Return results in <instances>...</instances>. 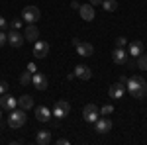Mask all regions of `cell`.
Masks as SVG:
<instances>
[{
	"label": "cell",
	"mask_w": 147,
	"mask_h": 145,
	"mask_svg": "<svg viewBox=\"0 0 147 145\" xmlns=\"http://www.w3.org/2000/svg\"><path fill=\"white\" fill-rule=\"evenodd\" d=\"M125 90H127V94L131 98L143 100L147 96V80L143 77H139V75H134V77H129L125 80Z\"/></svg>",
	"instance_id": "6da1fadb"
},
{
	"label": "cell",
	"mask_w": 147,
	"mask_h": 145,
	"mask_svg": "<svg viewBox=\"0 0 147 145\" xmlns=\"http://www.w3.org/2000/svg\"><path fill=\"white\" fill-rule=\"evenodd\" d=\"M26 120H28V116H26V110H10V116H8V125L10 127H14V129H18V127H22L24 123H26Z\"/></svg>",
	"instance_id": "7a4b0ae2"
},
{
	"label": "cell",
	"mask_w": 147,
	"mask_h": 145,
	"mask_svg": "<svg viewBox=\"0 0 147 145\" xmlns=\"http://www.w3.org/2000/svg\"><path fill=\"white\" fill-rule=\"evenodd\" d=\"M69 112H71V104L67 100H57L53 110H51V114H53V118H57V120H63V118L69 116Z\"/></svg>",
	"instance_id": "3957f363"
},
{
	"label": "cell",
	"mask_w": 147,
	"mask_h": 145,
	"mask_svg": "<svg viewBox=\"0 0 147 145\" xmlns=\"http://www.w3.org/2000/svg\"><path fill=\"white\" fill-rule=\"evenodd\" d=\"M82 118H84V122L88 123H94L98 118H100V110H98V106L96 104H86L84 108H82Z\"/></svg>",
	"instance_id": "277c9868"
},
{
	"label": "cell",
	"mask_w": 147,
	"mask_h": 145,
	"mask_svg": "<svg viewBox=\"0 0 147 145\" xmlns=\"http://www.w3.org/2000/svg\"><path fill=\"white\" fill-rule=\"evenodd\" d=\"M39 18H41V12H39L37 6H26V8L22 10V20H24V22L35 24Z\"/></svg>",
	"instance_id": "5b68a950"
},
{
	"label": "cell",
	"mask_w": 147,
	"mask_h": 145,
	"mask_svg": "<svg viewBox=\"0 0 147 145\" xmlns=\"http://www.w3.org/2000/svg\"><path fill=\"white\" fill-rule=\"evenodd\" d=\"M79 16L84 22H94V18H96L94 6H92V4H80L79 6Z\"/></svg>",
	"instance_id": "8992f818"
},
{
	"label": "cell",
	"mask_w": 147,
	"mask_h": 145,
	"mask_svg": "<svg viewBox=\"0 0 147 145\" xmlns=\"http://www.w3.org/2000/svg\"><path fill=\"white\" fill-rule=\"evenodd\" d=\"M47 53H49V43L43 41V39H37L34 43V57L35 59H43V57H47Z\"/></svg>",
	"instance_id": "52a82bcc"
},
{
	"label": "cell",
	"mask_w": 147,
	"mask_h": 145,
	"mask_svg": "<svg viewBox=\"0 0 147 145\" xmlns=\"http://www.w3.org/2000/svg\"><path fill=\"white\" fill-rule=\"evenodd\" d=\"M32 84H34L37 90H47V86H49L47 75L45 73H34V75H32Z\"/></svg>",
	"instance_id": "ba28073f"
},
{
	"label": "cell",
	"mask_w": 147,
	"mask_h": 145,
	"mask_svg": "<svg viewBox=\"0 0 147 145\" xmlns=\"http://www.w3.org/2000/svg\"><path fill=\"white\" fill-rule=\"evenodd\" d=\"M94 127H96L98 134H108V132L112 129V120L106 118V116H100V118L94 122Z\"/></svg>",
	"instance_id": "9c48e42d"
},
{
	"label": "cell",
	"mask_w": 147,
	"mask_h": 145,
	"mask_svg": "<svg viewBox=\"0 0 147 145\" xmlns=\"http://www.w3.org/2000/svg\"><path fill=\"white\" fill-rule=\"evenodd\" d=\"M108 94H110L112 100H120V98H124L125 84H124V82H116V84H112V86L108 88Z\"/></svg>",
	"instance_id": "30bf717a"
},
{
	"label": "cell",
	"mask_w": 147,
	"mask_h": 145,
	"mask_svg": "<svg viewBox=\"0 0 147 145\" xmlns=\"http://www.w3.org/2000/svg\"><path fill=\"white\" fill-rule=\"evenodd\" d=\"M112 61L114 65H125V61H127V51H125V47H116L112 51Z\"/></svg>",
	"instance_id": "8fae6325"
},
{
	"label": "cell",
	"mask_w": 147,
	"mask_h": 145,
	"mask_svg": "<svg viewBox=\"0 0 147 145\" xmlns=\"http://www.w3.org/2000/svg\"><path fill=\"white\" fill-rule=\"evenodd\" d=\"M24 39L30 41V43H35L39 39V30L35 28L34 24H28V28L24 30Z\"/></svg>",
	"instance_id": "7c38bea8"
},
{
	"label": "cell",
	"mask_w": 147,
	"mask_h": 145,
	"mask_svg": "<svg viewBox=\"0 0 147 145\" xmlns=\"http://www.w3.org/2000/svg\"><path fill=\"white\" fill-rule=\"evenodd\" d=\"M34 114H35V118H37V122H49L53 118V114H51V110L47 106H35Z\"/></svg>",
	"instance_id": "4fadbf2b"
},
{
	"label": "cell",
	"mask_w": 147,
	"mask_h": 145,
	"mask_svg": "<svg viewBox=\"0 0 147 145\" xmlns=\"http://www.w3.org/2000/svg\"><path fill=\"white\" fill-rule=\"evenodd\" d=\"M18 106V100L14 98V96H10V94H2L0 96V108H4V110H14Z\"/></svg>",
	"instance_id": "5bb4252c"
},
{
	"label": "cell",
	"mask_w": 147,
	"mask_h": 145,
	"mask_svg": "<svg viewBox=\"0 0 147 145\" xmlns=\"http://www.w3.org/2000/svg\"><path fill=\"white\" fill-rule=\"evenodd\" d=\"M75 77L80 78V80H90L92 78L90 67H86V65H77V67H75Z\"/></svg>",
	"instance_id": "9a60e30c"
},
{
	"label": "cell",
	"mask_w": 147,
	"mask_h": 145,
	"mask_svg": "<svg viewBox=\"0 0 147 145\" xmlns=\"http://www.w3.org/2000/svg\"><path fill=\"white\" fill-rule=\"evenodd\" d=\"M24 34H20L18 30H12L10 34H8V43L12 45V47H22L24 45Z\"/></svg>",
	"instance_id": "2e32d148"
},
{
	"label": "cell",
	"mask_w": 147,
	"mask_h": 145,
	"mask_svg": "<svg viewBox=\"0 0 147 145\" xmlns=\"http://www.w3.org/2000/svg\"><path fill=\"white\" fill-rule=\"evenodd\" d=\"M141 53H143V43H141L139 39H136V41H129V43H127V55L139 57Z\"/></svg>",
	"instance_id": "e0dca14e"
},
{
	"label": "cell",
	"mask_w": 147,
	"mask_h": 145,
	"mask_svg": "<svg viewBox=\"0 0 147 145\" xmlns=\"http://www.w3.org/2000/svg\"><path fill=\"white\" fill-rule=\"evenodd\" d=\"M77 47V53H79L80 57H90L92 53H94V47H92V43H88V41H80L79 45H75Z\"/></svg>",
	"instance_id": "ac0fdd59"
},
{
	"label": "cell",
	"mask_w": 147,
	"mask_h": 145,
	"mask_svg": "<svg viewBox=\"0 0 147 145\" xmlns=\"http://www.w3.org/2000/svg\"><path fill=\"white\" fill-rule=\"evenodd\" d=\"M35 143H37V145L51 143V132H47V129H39V132L35 134Z\"/></svg>",
	"instance_id": "d6986e66"
},
{
	"label": "cell",
	"mask_w": 147,
	"mask_h": 145,
	"mask_svg": "<svg viewBox=\"0 0 147 145\" xmlns=\"http://www.w3.org/2000/svg\"><path fill=\"white\" fill-rule=\"evenodd\" d=\"M18 106H20L22 110H26V112L32 110V108H34V98H32L30 94H22V96L18 98Z\"/></svg>",
	"instance_id": "ffe728a7"
},
{
	"label": "cell",
	"mask_w": 147,
	"mask_h": 145,
	"mask_svg": "<svg viewBox=\"0 0 147 145\" xmlns=\"http://www.w3.org/2000/svg\"><path fill=\"white\" fill-rule=\"evenodd\" d=\"M102 8L106 12H116L118 10V2L116 0H102Z\"/></svg>",
	"instance_id": "44dd1931"
},
{
	"label": "cell",
	"mask_w": 147,
	"mask_h": 145,
	"mask_svg": "<svg viewBox=\"0 0 147 145\" xmlns=\"http://www.w3.org/2000/svg\"><path fill=\"white\" fill-rule=\"evenodd\" d=\"M30 82H32V73H30V71L22 73V75H20V84H22V86H28Z\"/></svg>",
	"instance_id": "7402d4cb"
},
{
	"label": "cell",
	"mask_w": 147,
	"mask_h": 145,
	"mask_svg": "<svg viewBox=\"0 0 147 145\" xmlns=\"http://www.w3.org/2000/svg\"><path fill=\"white\" fill-rule=\"evenodd\" d=\"M137 67L141 69V71H147V53H141V55L137 57Z\"/></svg>",
	"instance_id": "603a6c76"
},
{
	"label": "cell",
	"mask_w": 147,
	"mask_h": 145,
	"mask_svg": "<svg viewBox=\"0 0 147 145\" xmlns=\"http://www.w3.org/2000/svg\"><path fill=\"white\" fill-rule=\"evenodd\" d=\"M112 112H114V106H112V104H106V106H102V108H100V116H110Z\"/></svg>",
	"instance_id": "cb8c5ba5"
},
{
	"label": "cell",
	"mask_w": 147,
	"mask_h": 145,
	"mask_svg": "<svg viewBox=\"0 0 147 145\" xmlns=\"http://www.w3.org/2000/svg\"><path fill=\"white\" fill-rule=\"evenodd\" d=\"M22 22H24V20H18V18H14V20H12V22H8V24H10L12 30H20V28H22Z\"/></svg>",
	"instance_id": "d4e9b609"
},
{
	"label": "cell",
	"mask_w": 147,
	"mask_h": 145,
	"mask_svg": "<svg viewBox=\"0 0 147 145\" xmlns=\"http://www.w3.org/2000/svg\"><path fill=\"white\" fill-rule=\"evenodd\" d=\"M6 92H8V82L6 80H0V96L6 94Z\"/></svg>",
	"instance_id": "484cf974"
},
{
	"label": "cell",
	"mask_w": 147,
	"mask_h": 145,
	"mask_svg": "<svg viewBox=\"0 0 147 145\" xmlns=\"http://www.w3.org/2000/svg\"><path fill=\"white\" fill-rule=\"evenodd\" d=\"M6 43H8V34H4V32L0 30V47L6 45Z\"/></svg>",
	"instance_id": "4316f807"
},
{
	"label": "cell",
	"mask_w": 147,
	"mask_h": 145,
	"mask_svg": "<svg viewBox=\"0 0 147 145\" xmlns=\"http://www.w3.org/2000/svg\"><path fill=\"white\" fill-rule=\"evenodd\" d=\"M125 45H127V39L125 37H118L116 39V47H125Z\"/></svg>",
	"instance_id": "83f0119b"
},
{
	"label": "cell",
	"mask_w": 147,
	"mask_h": 145,
	"mask_svg": "<svg viewBox=\"0 0 147 145\" xmlns=\"http://www.w3.org/2000/svg\"><path fill=\"white\" fill-rule=\"evenodd\" d=\"M26 71H30L32 75H34V73H37V67H35V63H28V67H26Z\"/></svg>",
	"instance_id": "f1b7e54d"
},
{
	"label": "cell",
	"mask_w": 147,
	"mask_h": 145,
	"mask_svg": "<svg viewBox=\"0 0 147 145\" xmlns=\"http://www.w3.org/2000/svg\"><path fill=\"white\" fill-rule=\"evenodd\" d=\"M71 141L69 139H65V137H61V139H57V145H69Z\"/></svg>",
	"instance_id": "f546056e"
},
{
	"label": "cell",
	"mask_w": 147,
	"mask_h": 145,
	"mask_svg": "<svg viewBox=\"0 0 147 145\" xmlns=\"http://www.w3.org/2000/svg\"><path fill=\"white\" fill-rule=\"evenodd\" d=\"M6 26H8V22H6V20H4V18H2V16H0V30H4V28H6Z\"/></svg>",
	"instance_id": "4dcf8cb0"
},
{
	"label": "cell",
	"mask_w": 147,
	"mask_h": 145,
	"mask_svg": "<svg viewBox=\"0 0 147 145\" xmlns=\"http://www.w3.org/2000/svg\"><path fill=\"white\" fill-rule=\"evenodd\" d=\"M88 4H92V6H102V0H88Z\"/></svg>",
	"instance_id": "1f68e13d"
},
{
	"label": "cell",
	"mask_w": 147,
	"mask_h": 145,
	"mask_svg": "<svg viewBox=\"0 0 147 145\" xmlns=\"http://www.w3.org/2000/svg\"><path fill=\"white\" fill-rule=\"evenodd\" d=\"M79 2H77V0H73V2H71V8H73V10H79Z\"/></svg>",
	"instance_id": "d6a6232c"
}]
</instances>
